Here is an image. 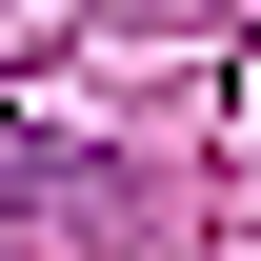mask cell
<instances>
[{"mask_svg":"<svg viewBox=\"0 0 261 261\" xmlns=\"http://www.w3.org/2000/svg\"><path fill=\"white\" fill-rule=\"evenodd\" d=\"M100 161H61V141H0V221H81Z\"/></svg>","mask_w":261,"mask_h":261,"instance_id":"1","label":"cell"}]
</instances>
